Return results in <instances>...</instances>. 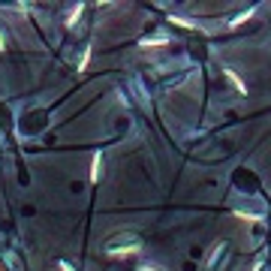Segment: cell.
Listing matches in <instances>:
<instances>
[{
  "mask_svg": "<svg viewBox=\"0 0 271 271\" xmlns=\"http://www.w3.org/2000/svg\"><path fill=\"white\" fill-rule=\"evenodd\" d=\"M139 250H142V241L136 235H127L121 244H109V247H105V253L115 256V259H118V256H136Z\"/></svg>",
  "mask_w": 271,
  "mask_h": 271,
  "instance_id": "1",
  "label": "cell"
},
{
  "mask_svg": "<svg viewBox=\"0 0 271 271\" xmlns=\"http://www.w3.org/2000/svg\"><path fill=\"white\" fill-rule=\"evenodd\" d=\"M226 253H229V247H226V244H217V247H214V253H211V262H208V265H211V271L220 268V262L226 259Z\"/></svg>",
  "mask_w": 271,
  "mask_h": 271,
  "instance_id": "2",
  "label": "cell"
},
{
  "mask_svg": "<svg viewBox=\"0 0 271 271\" xmlns=\"http://www.w3.org/2000/svg\"><path fill=\"white\" fill-rule=\"evenodd\" d=\"M223 78H229V82H232V88H235V94H247V88H244V82L238 78V75H235V72H232V69H223Z\"/></svg>",
  "mask_w": 271,
  "mask_h": 271,
  "instance_id": "3",
  "label": "cell"
},
{
  "mask_svg": "<svg viewBox=\"0 0 271 271\" xmlns=\"http://www.w3.org/2000/svg\"><path fill=\"white\" fill-rule=\"evenodd\" d=\"M100 175H102V154H97V157H94V163H91V181L97 184V181H100Z\"/></svg>",
  "mask_w": 271,
  "mask_h": 271,
  "instance_id": "4",
  "label": "cell"
},
{
  "mask_svg": "<svg viewBox=\"0 0 271 271\" xmlns=\"http://www.w3.org/2000/svg\"><path fill=\"white\" fill-rule=\"evenodd\" d=\"M88 61H91V45H85V51L78 55V64H75L78 72H82V69H88Z\"/></svg>",
  "mask_w": 271,
  "mask_h": 271,
  "instance_id": "5",
  "label": "cell"
},
{
  "mask_svg": "<svg viewBox=\"0 0 271 271\" xmlns=\"http://www.w3.org/2000/svg\"><path fill=\"white\" fill-rule=\"evenodd\" d=\"M58 268H61V271H75L72 265H69V262H58Z\"/></svg>",
  "mask_w": 271,
  "mask_h": 271,
  "instance_id": "6",
  "label": "cell"
},
{
  "mask_svg": "<svg viewBox=\"0 0 271 271\" xmlns=\"http://www.w3.org/2000/svg\"><path fill=\"white\" fill-rule=\"evenodd\" d=\"M3 48H6V36L0 34V51H3Z\"/></svg>",
  "mask_w": 271,
  "mask_h": 271,
  "instance_id": "7",
  "label": "cell"
}]
</instances>
